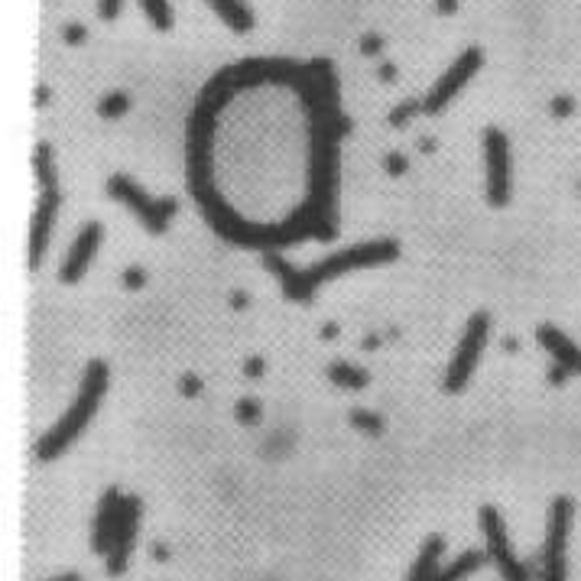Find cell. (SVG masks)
I'll use <instances>...</instances> for the list:
<instances>
[{
  "label": "cell",
  "instance_id": "20",
  "mask_svg": "<svg viewBox=\"0 0 581 581\" xmlns=\"http://www.w3.org/2000/svg\"><path fill=\"white\" fill-rule=\"evenodd\" d=\"M141 7H144L146 20H149L159 33H169V30H172V7H169V0H141Z\"/></svg>",
  "mask_w": 581,
  "mask_h": 581
},
{
  "label": "cell",
  "instance_id": "1",
  "mask_svg": "<svg viewBox=\"0 0 581 581\" xmlns=\"http://www.w3.org/2000/svg\"><path fill=\"white\" fill-rule=\"evenodd\" d=\"M108 364L91 361L85 367V377H81V387H78V396L75 403L59 416V423L46 433V436L36 442V458L40 461H56L59 455H66L75 445V438L88 429V423L94 420L104 393H108Z\"/></svg>",
  "mask_w": 581,
  "mask_h": 581
},
{
  "label": "cell",
  "instance_id": "7",
  "mask_svg": "<svg viewBox=\"0 0 581 581\" xmlns=\"http://www.w3.org/2000/svg\"><path fill=\"white\" fill-rule=\"evenodd\" d=\"M478 523H481V533H484V549L491 556V562L498 566L501 579L504 581H536L529 576L526 562H519L513 556V546H510V533L504 516L498 507H481L478 513Z\"/></svg>",
  "mask_w": 581,
  "mask_h": 581
},
{
  "label": "cell",
  "instance_id": "31",
  "mask_svg": "<svg viewBox=\"0 0 581 581\" xmlns=\"http://www.w3.org/2000/svg\"><path fill=\"white\" fill-rule=\"evenodd\" d=\"M144 283H146V273L141 267H131V270L124 273V287H127V290H141Z\"/></svg>",
  "mask_w": 581,
  "mask_h": 581
},
{
  "label": "cell",
  "instance_id": "17",
  "mask_svg": "<svg viewBox=\"0 0 581 581\" xmlns=\"http://www.w3.org/2000/svg\"><path fill=\"white\" fill-rule=\"evenodd\" d=\"M209 3L234 33H250L254 30V10L247 7V0H209Z\"/></svg>",
  "mask_w": 581,
  "mask_h": 581
},
{
  "label": "cell",
  "instance_id": "41",
  "mask_svg": "<svg viewBox=\"0 0 581 581\" xmlns=\"http://www.w3.org/2000/svg\"><path fill=\"white\" fill-rule=\"evenodd\" d=\"M420 149H423V153H429V149H436V144H433V141H420Z\"/></svg>",
  "mask_w": 581,
  "mask_h": 581
},
{
  "label": "cell",
  "instance_id": "6",
  "mask_svg": "<svg viewBox=\"0 0 581 581\" xmlns=\"http://www.w3.org/2000/svg\"><path fill=\"white\" fill-rule=\"evenodd\" d=\"M513 195V166L510 141L501 127H484V199L491 209L510 205Z\"/></svg>",
  "mask_w": 581,
  "mask_h": 581
},
{
  "label": "cell",
  "instance_id": "5",
  "mask_svg": "<svg viewBox=\"0 0 581 581\" xmlns=\"http://www.w3.org/2000/svg\"><path fill=\"white\" fill-rule=\"evenodd\" d=\"M488 332H491V315L488 312H474L465 325V335L448 361V370H445V393H458L465 390V383L471 380L474 367L484 355V345H488Z\"/></svg>",
  "mask_w": 581,
  "mask_h": 581
},
{
  "label": "cell",
  "instance_id": "40",
  "mask_svg": "<svg viewBox=\"0 0 581 581\" xmlns=\"http://www.w3.org/2000/svg\"><path fill=\"white\" fill-rule=\"evenodd\" d=\"M153 556H156L159 562H166V556H169V552H166V546H156V549H153Z\"/></svg>",
  "mask_w": 581,
  "mask_h": 581
},
{
  "label": "cell",
  "instance_id": "36",
  "mask_svg": "<svg viewBox=\"0 0 581 581\" xmlns=\"http://www.w3.org/2000/svg\"><path fill=\"white\" fill-rule=\"evenodd\" d=\"M33 101H36V108H43V104L49 101V88H43V85H40V88H36V98H33Z\"/></svg>",
  "mask_w": 581,
  "mask_h": 581
},
{
  "label": "cell",
  "instance_id": "8",
  "mask_svg": "<svg viewBox=\"0 0 581 581\" xmlns=\"http://www.w3.org/2000/svg\"><path fill=\"white\" fill-rule=\"evenodd\" d=\"M481 66H484V53H481L478 46L465 49V53L448 66V72L442 75L436 85L429 88V94L423 98V114H442V111L448 108V101L478 75Z\"/></svg>",
  "mask_w": 581,
  "mask_h": 581
},
{
  "label": "cell",
  "instance_id": "43",
  "mask_svg": "<svg viewBox=\"0 0 581 581\" xmlns=\"http://www.w3.org/2000/svg\"><path fill=\"white\" fill-rule=\"evenodd\" d=\"M504 348H507V351H516L519 345H516V338H507V342H504Z\"/></svg>",
  "mask_w": 581,
  "mask_h": 581
},
{
  "label": "cell",
  "instance_id": "19",
  "mask_svg": "<svg viewBox=\"0 0 581 581\" xmlns=\"http://www.w3.org/2000/svg\"><path fill=\"white\" fill-rule=\"evenodd\" d=\"M33 169H36V179H40L43 192L59 189V176H56V163H53V146L36 144V149H33Z\"/></svg>",
  "mask_w": 581,
  "mask_h": 581
},
{
  "label": "cell",
  "instance_id": "38",
  "mask_svg": "<svg viewBox=\"0 0 581 581\" xmlns=\"http://www.w3.org/2000/svg\"><path fill=\"white\" fill-rule=\"evenodd\" d=\"M338 335V325H322V338L328 342V338H335Z\"/></svg>",
  "mask_w": 581,
  "mask_h": 581
},
{
  "label": "cell",
  "instance_id": "13",
  "mask_svg": "<svg viewBox=\"0 0 581 581\" xmlns=\"http://www.w3.org/2000/svg\"><path fill=\"white\" fill-rule=\"evenodd\" d=\"M264 264H267V270H270L273 277H280L287 299H292V302H312V299H315V290H312L309 280H305V270L292 267L290 260H283L277 250H267V254H264Z\"/></svg>",
  "mask_w": 581,
  "mask_h": 581
},
{
  "label": "cell",
  "instance_id": "42",
  "mask_svg": "<svg viewBox=\"0 0 581 581\" xmlns=\"http://www.w3.org/2000/svg\"><path fill=\"white\" fill-rule=\"evenodd\" d=\"M53 581H81V576H75V572H69V576H59V579Z\"/></svg>",
  "mask_w": 581,
  "mask_h": 581
},
{
  "label": "cell",
  "instance_id": "9",
  "mask_svg": "<svg viewBox=\"0 0 581 581\" xmlns=\"http://www.w3.org/2000/svg\"><path fill=\"white\" fill-rule=\"evenodd\" d=\"M141 498H124V507H121V519H118V529H114V539H111V549L104 556V566H108V576L118 579L127 572V562H131V552H134V543H137V526H141Z\"/></svg>",
  "mask_w": 581,
  "mask_h": 581
},
{
  "label": "cell",
  "instance_id": "30",
  "mask_svg": "<svg viewBox=\"0 0 581 581\" xmlns=\"http://www.w3.org/2000/svg\"><path fill=\"white\" fill-rule=\"evenodd\" d=\"M179 387H182L186 396H199V393H202V380H199L195 373H186V377L179 380Z\"/></svg>",
  "mask_w": 581,
  "mask_h": 581
},
{
  "label": "cell",
  "instance_id": "15",
  "mask_svg": "<svg viewBox=\"0 0 581 581\" xmlns=\"http://www.w3.org/2000/svg\"><path fill=\"white\" fill-rule=\"evenodd\" d=\"M442 552H445V539H442L438 533H433V536L423 543V549H420V556H416V562H413L406 581H433V576L438 572V562H442Z\"/></svg>",
  "mask_w": 581,
  "mask_h": 581
},
{
  "label": "cell",
  "instance_id": "10",
  "mask_svg": "<svg viewBox=\"0 0 581 581\" xmlns=\"http://www.w3.org/2000/svg\"><path fill=\"white\" fill-rule=\"evenodd\" d=\"M101 234H104L101 221H88V224L78 231V237L72 241V247H69V254H66V260H63V267H59V283L72 287V283H78V280L88 273V267H91V260H94V254H98Z\"/></svg>",
  "mask_w": 581,
  "mask_h": 581
},
{
  "label": "cell",
  "instance_id": "2",
  "mask_svg": "<svg viewBox=\"0 0 581 581\" xmlns=\"http://www.w3.org/2000/svg\"><path fill=\"white\" fill-rule=\"evenodd\" d=\"M400 257V244L393 237H383V241H364L355 244L348 250H338L319 264H312L305 270V280L312 290H319L325 280H335L342 273H351V270H367V267H383V264H393Z\"/></svg>",
  "mask_w": 581,
  "mask_h": 581
},
{
  "label": "cell",
  "instance_id": "39",
  "mask_svg": "<svg viewBox=\"0 0 581 581\" xmlns=\"http://www.w3.org/2000/svg\"><path fill=\"white\" fill-rule=\"evenodd\" d=\"M231 302H234V309H244V305H247V295H244V292H234Z\"/></svg>",
  "mask_w": 581,
  "mask_h": 581
},
{
  "label": "cell",
  "instance_id": "34",
  "mask_svg": "<svg viewBox=\"0 0 581 581\" xmlns=\"http://www.w3.org/2000/svg\"><path fill=\"white\" fill-rule=\"evenodd\" d=\"M436 10L442 13V16H448V13H455V10H458V0H438Z\"/></svg>",
  "mask_w": 581,
  "mask_h": 581
},
{
  "label": "cell",
  "instance_id": "12",
  "mask_svg": "<svg viewBox=\"0 0 581 581\" xmlns=\"http://www.w3.org/2000/svg\"><path fill=\"white\" fill-rule=\"evenodd\" d=\"M121 507H124V494L118 488H108L98 513H94V526H91V549L98 556H108L111 549V539H114V529H118V519H121Z\"/></svg>",
  "mask_w": 581,
  "mask_h": 581
},
{
  "label": "cell",
  "instance_id": "4",
  "mask_svg": "<svg viewBox=\"0 0 581 581\" xmlns=\"http://www.w3.org/2000/svg\"><path fill=\"white\" fill-rule=\"evenodd\" d=\"M572 501L556 498L549 507V523H546V546L539 559V581H566L569 566H566V549H569V533H572Z\"/></svg>",
  "mask_w": 581,
  "mask_h": 581
},
{
  "label": "cell",
  "instance_id": "21",
  "mask_svg": "<svg viewBox=\"0 0 581 581\" xmlns=\"http://www.w3.org/2000/svg\"><path fill=\"white\" fill-rule=\"evenodd\" d=\"M131 111V94L127 91H111L98 101V114L104 121H114V118H124Z\"/></svg>",
  "mask_w": 581,
  "mask_h": 581
},
{
  "label": "cell",
  "instance_id": "35",
  "mask_svg": "<svg viewBox=\"0 0 581 581\" xmlns=\"http://www.w3.org/2000/svg\"><path fill=\"white\" fill-rule=\"evenodd\" d=\"M393 78H396V66H390V63L380 66V81H393Z\"/></svg>",
  "mask_w": 581,
  "mask_h": 581
},
{
  "label": "cell",
  "instance_id": "32",
  "mask_svg": "<svg viewBox=\"0 0 581 581\" xmlns=\"http://www.w3.org/2000/svg\"><path fill=\"white\" fill-rule=\"evenodd\" d=\"M264 367H267L264 358H247V364H244V373H247V377H264Z\"/></svg>",
  "mask_w": 581,
  "mask_h": 581
},
{
  "label": "cell",
  "instance_id": "22",
  "mask_svg": "<svg viewBox=\"0 0 581 581\" xmlns=\"http://www.w3.org/2000/svg\"><path fill=\"white\" fill-rule=\"evenodd\" d=\"M348 420H351L355 429H361L367 436H380V433H383V420H380L377 413H370V410H355Z\"/></svg>",
  "mask_w": 581,
  "mask_h": 581
},
{
  "label": "cell",
  "instance_id": "23",
  "mask_svg": "<svg viewBox=\"0 0 581 581\" xmlns=\"http://www.w3.org/2000/svg\"><path fill=\"white\" fill-rule=\"evenodd\" d=\"M234 416H237V423H244V426H257V423H260V403L250 400V396H244V400H237Z\"/></svg>",
  "mask_w": 581,
  "mask_h": 581
},
{
  "label": "cell",
  "instance_id": "33",
  "mask_svg": "<svg viewBox=\"0 0 581 581\" xmlns=\"http://www.w3.org/2000/svg\"><path fill=\"white\" fill-rule=\"evenodd\" d=\"M566 377H569V370H566L562 364H552V370H549V383L559 387V383H566Z\"/></svg>",
  "mask_w": 581,
  "mask_h": 581
},
{
  "label": "cell",
  "instance_id": "18",
  "mask_svg": "<svg viewBox=\"0 0 581 581\" xmlns=\"http://www.w3.org/2000/svg\"><path fill=\"white\" fill-rule=\"evenodd\" d=\"M328 380L335 383V387H342V390H364L367 383H370V373L358 367V364H348V361H335L328 364Z\"/></svg>",
  "mask_w": 581,
  "mask_h": 581
},
{
  "label": "cell",
  "instance_id": "37",
  "mask_svg": "<svg viewBox=\"0 0 581 581\" xmlns=\"http://www.w3.org/2000/svg\"><path fill=\"white\" fill-rule=\"evenodd\" d=\"M377 345H383V342H380V335H367V338H364V348H367V351H373Z\"/></svg>",
  "mask_w": 581,
  "mask_h": 581
},
{
  "label": "cell",
  "instance_id": "14",
  "mask_svg": "<svg viewBox=\"0 0 581 581\" xmlns=\"http://www.w3.org/2000/svg\"><path fill=\"white\" fill-rule=\"evenodd\" d=\"M536 342L552 355V361L562 364L569 373H581V348L556 325H539L536 328Z\"/></svg>",
  "mask_w": 581,
  "mask_h": 581
},
{
  "label": "cell",
  "instance_id": "27",
  "mask_svg": "<svg viewBox=\"0 0 581 581\" xmlns=\"http://www.w3.org/2000/svg\"><path fill=\"white\" fill-rule=\"evenodd\" d=\"M63 40H66L69 46H81V43L88 40V30H85L81 23H69V26L63 30Z\"/></svg>",
  "mask_w": 581,
  "mask_h": 581
},
{
  "label": "cell",
  "instance_id": "28",
  "mask_svg": "<svg viewBox=\"0 0 581 581\" xmlns=\"http://www.w3.org/2000/svg\"><path fill=\"white\" fill-rule=\"evenodd\" d=\"M383 166H387L390 176H403V172H406V156H403V153H390Z\"/></svg>",
  "mask_w": 581,
  "mask_h": 581
},
{
  "label": "cell",
  "instance_id": "16",
  "mask_svg": "<svg viewBox=\"0 0 581 581\" xmlns=\"http://www.w3.org/2000/svg\"><path fill=\"white\" fill-rule=\"evenodd\" d=\"M484 562H491V556H488V549H468V552H461L451 566H445V569H438L433 581H465L471 579Z\"/></svg>",
  "mask_w": 581,
  "mask_h": 581
},
{
  "label": "cell",
  "instance_id": "29",
  "mask_svg": "<svg viewBox=\"0 0 581 581\" xmlns=\"http://www.w3.org/2000/svg\"><path fill=\"white\" fill-rule=\"evenodd\" d=\"M383 49V40H380V33H367L361 40V53L364 56H377Z\"/></svg>",
  "mask_w": 581,
  "mask_h": 581
},
{
  "label": "cell",
  "instance_id": "3",
  "mask_svg": "<svg viewBox=\"0 0 581 581\" xmlns=\"http://www.w3.org/2000/svg\"><path fill=\"white\" fill-rule=\"evenodd\" d=\"M108 195H111L114 202L127 205L149 234H166L169 221L179 212V202H176V199H169V195L153 199V195H146L144 186H137L131 176H121V172L108 179Z\"/></svg>",
  "mask_w": 581,
  "mask_h": 581
},
{
  "label": "cell",
  "instance_id": "24",
  "mask_svg": "<svg viewBox=\"0 0 581 581\" xmlns=\"http://www.w3.org/2000/svg\"><path fill=\"white\" fill-rule=\"evenodd\" d=\"M416 111H423V101H403V104H396V108H393L390 124H393V127H406V124L416 118Z\"/></svg>",
  "mask_w": 581,
  "mask_h": 581
},
{
  "label": "cell",
  "instance_id": "11",
  "mask_svg": "<svg viewBox=\"0 0 581 581\" xmlns=\"http://www.w3.org/2000/svg\"><path fill=\"white\" fill-rule=\"evenodd\" d=\"M59 189H49V192H40V202H36V212L30 221V270H40L43 264V254H46V244H49V234H53V221L59 212Z\"/></svg>",
  "mask_w": 581,
  "mask_h": 581
},
{
  "label": "cell",
  "instance_id": "26",
  "mask_svg": "<svg viewBox=\"0 0 581 581\" xmlns=\"http://www.w3.org/2000/svg\"><path fill=\"white\" fill-rule=\"evenodd\" d=\"M552 114L556 118H569L572 111H576V98H569V94H559V98H552Z\"/></svg>",
  "mask_w": 581,
  "mask_h": 581
},
{
  "label": "cell",
  "instance_id": "25",
  "mask_svg": "<svg viewBox=\"0 0 581 581\" xmlns=\"http://www.w3.org/2000/svg\"><path fill=\"white\" fill-rule=\"evenodd\" d=\"M121 7H124V0H98V16L104 23H111V20H118Z\"/></svg>",
  "mask_w": 581,
  "mask_h": 581
}]
</instances>
